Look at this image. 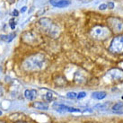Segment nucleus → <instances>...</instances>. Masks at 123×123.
<instances>
[{
    "label": "nucleus",
    "mask_w": 123,
    "mask_h": 123,
    "mask_svg": "<svg viewBox=\"0 0 123 123\" xmlns=\"http://www.w3.org/2000/svg\"><path fill=\"white\" fill-rule=\"evenodd\" d=\"M48 60L42 53H35L30 55L29 57L24 58L22 63V67L24 71L33 73V72L41 71L47 68Z\"/></svg>",
    "instance_id": "nucleus-1"
},
{
    "label": "nucleus",
    "mask_w": 123,
    "mask_h": 123,
    "mask_svg": "<svg viewBox=\"0 0 123 123\" xmlns=\"http://www.w3.org/2000/svg\"><path fill=\"white\" fill-rule=\"evenodd\" d=\"M39 25L42 31L51 38H57L59 34V29L50 19L42 18L39 21Z\"/></svg>",
    "instance_id": "nucleus-2"
},
{
    "label": "nucleus",
    "mask_w": 123,
    "mask_h": 123,
    "mask_svg": "<svg viewBox=\"0 0 123 123\" xmlns=\"http://www.w3.org/2000/svg\"><path fill=\"white\" fill-rule=\"evenodd\" d=\"M52 109H54L56 111L61 113L69 112V113H86L92 112V110L89 108L82 109V108H75L73 106H69L68 104H64L61 103H54L52 104Z\"/></svg>",
    "instance_id": "nucleus-3"
},
{
    "label": "nucleus",
    "mask_w": 123,
    "mask_h": 123,
    "mask_svg": "<svg viewBox=\"0 0 123 123\" xmlns=\"http://www.w3.org/2000/svg\"><path fill=\"white\" fill-rule=\"evenodd\" d=\"M106 81L112 83H120L123 81V70L118 68L108 70L104 75Z\"/></svg>",
    "instance_id": "nucleus-4"
},
{
    "label": "nucleus",
    "mask_w": 123,
    "mask_h": 123,
    "mask_svg": "<svg viewBox=\"0 0 123 123\" xmlns=\"http://www.w3.org/2000/svg\"><path fill=\"white\" fill-rule=\"evenodd\" d=\"M109 50L114 54H122L123 53V35H119L114 37L111 41Z\"/></svg>",
    "instance_id": "nucleus-5"
},
{
    "label": "nucleus",
    "mask_w": 123,
    "mask_h": 123,
    "mask_svg": "<svg viewBox=\"0 0 123 123\" xmlns=\"http://www.w3.org/2000/svg\"><path fill=\"white\" fill-rule=\"evenodd\" d=\"M91 35L96 40H105L111 35V31L109 28L98 25L92 29Z\"/></svg>",
    "instance_id": "nucleus-6"
},
{
    "label": "nucleus",
    "mask_w": 123,
    "mask_h": 123,
    "mask_svg": "<svg viewBox=\"0 0 123 123\" xmlns=\"http://www.w3.org/2000/svg\"><path fill=\"white\" fill-rule=\"evenodd\" d=\"M110 31L111 30L115 33L123 32V21L117 17H109L107 19Z\"/></svg>",
    "instance_id": "nucleus-7"
},
{
    "label": "nucleus",
    "mask_w": 123,
    "mask_h": 123,
    "mask_svg": "<svg viewBox=\"0 0 123 123\" xmlns=\"http://www.w3.org/2000/svg\"><path fill=\"white\" fill-rule=\"evenodd\" d=\"M38 92H41V97L43 102H46L47 103H54L55 101L58 98V94L57 92H55L54 91H52L50 89L47 88H40L38 90Z\"/></svg>",
    "instance_id": "nucleus-8"
},
{
    "label": "nucleus",
    "mask_w": 123,
    "mask_h": 123,
    "mask_svg": "<svg viewBox=\"0 0 123 123\" xmlns=\"http://www.w3.org/2000/svg\"><path fill=\"white\" fill-rule=\"evenodd\" d=\"M23 96L24 98L28 102H33L37 99V97L39 96V92L37 89L34 88H26L23 92Z\"/></svg>",
    "instance_id": "nucleus-9"
},
{
    "label": "nucleus",
    "mask_w": 123,
    "mask_h": 123,
    "mask_svg": "<svg viewBox=\"0 0 123 123\" xmlns=\"http://www.w3.org/2000/svg\"><path fill=\"white\" fill-rule=\"evenodd\" d=\"M23 41L26 44H34L35 42H37L38 36L36 33H34L33 31H25L23 34Z\"/></svg>",
    "instance_id": "nucleus-10"
},
{
    "label": "nucleus",
    "mask_w": 123,
    "mask_h": 123,
    "mask_svg": "<svg viewBox=\"0 0 123 123\" xmlns=\"http://www.w3.org/2000/svg\"><path fill=\"white\" fill-rule=\"evenodd\" d=\"M30 106L32 109L38 110V111H46L49 109V103H47L46 102H43V101H37V100L31 102L30 103Z\"/></svg>",
    "instance_id": "nucleus-11"
},
{
    "label": "nucleus",
    "mask_w": 123,
    "mask_h": 123,
    "mask_svg": "<svg viewBox=\"0 0 123 123\" xmlns=\"http://www.w3.org/2000/svg\"><path fill=\"white\" fill-rule=\"evenodd\" d=\"M52 6L58 7V8H63V7L68 6L71 4L69 0H49Z\"/></svg>",
    "instance_id": "nucleus-12"
},
{
    "label": "nucleus",
    "mask_w": 123,
    "mask_h": 123,
    "mask_svg": "<svg viewBox=\"0 0 123 123\" xmlns=\"http://www.w3.org/2000/svg\"><path fill=\"white\" fill-rule=\"evenodd\" d=\"M93 100H97V101H102V100L105 99L107 97V92L104 91H95V92H92L91 94Z\"/></svg>",
    "instance_id": "nucleus-13"
},
{
    "label": "nucleus",
    "mask_w": 123,
    "mask_h": 123,
    "mask_svg": "<svg viewBox=\"0 0 123 123\" xmlns=\"http://www.w3.org/2000/svg\"><path fill=\"white\" fill-rule=\"evenodd\" d=\"M15 36H16L15 32H11V33H8V34H0V40L4 41V42L9 43L15 38Z\"/></svg>",
    "instance_id": "nucleus-14"
},
{
    "label": "nucleus",
    "mask_w": 123,
    "mask_h": 123,
    "mask_svg": "<svg viewBox=\"0 0 123 123\" xmlns=\"http://www.w3.org/2000/svg\"><path fill=\"white\" fill-rule=\"evenodd\" d=\"M114 7V4L112 2H108L107 4H102L99 6V9L100 10H105L107 8H110V9H112Z\"/></svg>",
    "instance_id": "nucleus-15"
},
{
    "label": "nucleus",
    "mask_w": 123,
    "mask_h": 123,
    "mask_svg": "<svg viewBox=\"0 0 123 123\" xmlns=\"http://www.w3.org/2000/svg\"><path fill=\"white\" fill-rule=\"evenodd\" d=\"M111 110L115 112H118L119 111L122 110L123 111V102H119V103H116L114 105L111 107Z\"/></svg>",
    "instance_id": "nucleus-16"
},
{
    "label": "nucleus",
    "mask_w": 123,
    "mask_h": 123,
    "mask_svg": "<svg viewBox=\"0 0 123 123\" xmlns=\"http://www.w3.org/2000/svg\"><path fill=\"white\" fill-rule=\"evenodd\" d=\"M13 123H37L35 120H31V119H29V118H22V119H19V120H15Z\"/></svg>",
    "instance_id": "nucleus-17"
},
{
    "label": "nucleus",
    "mask_w": 123,
    "mask_h": 123,
    "mask_svg": "<svg viewBox=\"0 0 123 123\" xmlns=\"http://www.w3.org/2000/svg\"><path fill=\"white\" fill-rule=\"evenodd\" d=\"M66 97L69 100H76L77 92H68L66 93Z\"/></svg>",
    "instance_id": "nucleus-18"
},
{
    "label": "nucleus",
    "mask_w": 123,
    "mask_h": 123,
    "mask_svg": "<svg viewBox=\"0 0 123 123\" xmlns=\"http://www.w3.org/2000/svg\"><path fill=\"white\" fill-rule=\"evenodd\" d=\"M108 107H109V103H98V104H96V105L94 106V109L105 110V109H108Z\"/></svg>",
    "instance_id": "nucleus-19"
},
{
    "label": "nucleus",
    "mask_w": 123,
    "mask_h": 123,
    "mask_svg": "<svg viewBox=\"0 0 123 123\" xmlns=\"http://www.w3.org/2000/svg\"><path fill=\"white\" fill-rule=\"evenodd\" d=\"M87 96V92H85V91H81V92H77V97H76V100H82L84 98H86Z\"/></svg>",
    "instance_id": "nucleus-20"
},
{
    "label": "nucleus",
    "mask_w": 123,
    "mask_h": 123,
    "mask_svg": "<svg viewBox=\"0 0 123 123\" xmlns=\"http://www.w3.org/2000/svg\"><path fill=\"white\" fill-rule=\"evenodd\" d=\"M9 26H10L11 30H15V27H16V22L14 21V19H11L9 21Z\"/></svg>",
    "instance_id": "nucleus-21"
},
{
    "label": "nucleus",
    "mask_w": 123,
    "mask_h": 123,
    "mask_svg": "<svg viewBox=\"0 0 123 123\" xmlns=\"http://www.w3.org/2000/svg\"><path fill=\"white\" fill-rule=\"evenodd\" d=\"M0 123H13L9 119H6V118H0Z\"/></svg>",
    "instance_id": "nucleus-22"
},
{
    "label": "nucleus",
    "mask_w": 123,
    "mask_h": 123,
    "mask_svg": "<svg viewBox=\"0 0 123 123\" xmlns=\"http://www.w3.org/2000/svg\"><path fill=\"white\" fill-rule=\"evenodd\" d=\"M12 15H13V16H18V15H19V12H18L17 9H14V10L12 12Z\"/></svg>",
    "instance_id": "nucleus-23"
},
{
    "label": "nucleus",
    "mask_w": 123,
    "mask_h": 123,
    "mask_svg": "<svg viewBox=\"0 0 123 123\" xmlns=\"http://www.w3.org/2000/svg\"><path fill=\"white\" fill-rule=\"evenodd\" d=\"M26 10H27V7H26V6H23L22 8H21L20 12H21V13H24V12H25Z\"/></svg>",
    "instance_id": "nucleus-24"
},
{
    "label": "nucleus",
    "mask_w": 123,
    "mask_h": 123,
    "mask_svg": "<svg viewBox=\"0 0 123 123\" xmlns=\"http://www.w3.org/2000/svg\"><path fill=\"white\" fill-rule=\"evenodd\" d=\"M25 2H26L25 0H20V2H19V3L17 4V6H21V4L23 5V4H24V3H25Z\"/></svg>",
    "instance_id": "nucleus-25"
},
{
    "label": "nucleus",
    "mask_w": 123,
    "mask_h": 123,
    "mask_svg": "<svg viewBox=\"0 0 123 123\" xmlns=\"http://www.w3.org/2000/svg\"><path fill=\"white\" fill-rule=\"evenodd\" d=\"M3 116V111L2 110H0V118Z\"/></svg>",
    "instance_id": "nucleus-26"
},
{
    "label": "nucleus",
    "mask_w": 123,
    "mask_h": 123,
    "mask_svg": "<svg viewBox=\"0 0 123 123\" xmlns=\"http://www.w3.org/2000/svg\"><path fill=\"white\" fill-rule=\"evenodd\" d=\"M1 74H2V68H0V77H1Z\"/></svg>",
    "instance_id": "nucleus-27"
},
{
    "label": "nucleus",
    "mask_w": 123,
    "mask_h": 123,
    "mask_svg": "<svg viewBox=\"0 0 123 123\" xmlns=\"http://www.w3.org/2000/svg\"><path fill=\"white\" fill-rule=\"evenodd\" d=\"M46 123H53V122H51V121H49V122H46Z\"/></svg>",
    "instance_id": "nucleus-28"
},
{
    "label": "nucleus",
    "mask_w": 123,
    "mask_h": 123,
    "mask_svg": "<svg viewBox=\"0 0 123 123\" xmlns=\"http://www.w3.org/2000/svg\"><path fill=\"white\" fill-rule=\"evenodd\" d=\"M121 99H123V95H122V96H121Z\"/></svg>",
    "instance_id": "nucleus-29"
},
{
    "label": "nucleus",
    "mask_w": 123,
    "mask_h": 123,
    "mask_svg": "<svg viewBox=\"0 0 123 123\" xmlns=\"http://www.w3.org/2000/svg\"><path fill=\"white\" fill-rule=\"evenodd\" d=\"M0 97H1V93H0Z\"/></svg>",
    "instance_id": "nucleus-30"
}]
</instances>
